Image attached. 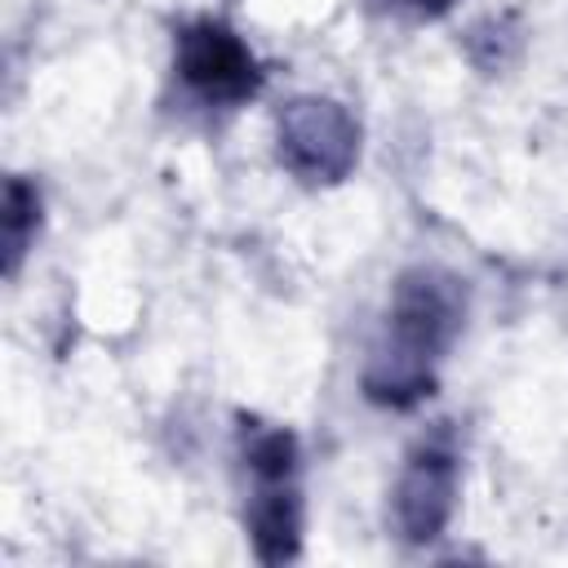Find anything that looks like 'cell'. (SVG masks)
Masks as SVG:
<instances>
[{"label":"cell","instance_id":"5b68a950","mask_svg":"<svg viewBox=\"0 0 568 568\" xmlns=\"http://www.w3.org/2000/svg\"><path fill=\"white\" fill-rule=\"evenodd\" d=\"M173 71L204 106H240L253 102L266 84L257 53L244 44L235 27L222 18L182 22L173 36Z\"/></svg>","mask_w":568,"mask_h":568},{"label":"cell","instance_id":"277c9868","mask_svg":"<svg viewBox=\"0 0 568 568\" xmlns=\"http://www.w3.org/2000/svg\"><path fill=\"white\" fill-rule=\"evenodd\" d=\"M359 142L364 129L337 98L297 93L275 111V160L293 182L311 191L346 182L359 164Z\"/></svg>","mask_w":568,"mask_h":568},{"label":"cell","instance_id":"7a4b0ae2","mask_svg":"<svg viewBox=\"0 0 568 568\" xmlns=\"http://www.w3.org/2000/svg\"><path fill=\"white\" fill-rule=\"evenodd\" d=\"M235 462L244 475V532L262 564L302 555V457L297 435L253 413L235 417Z\"/></svg>","mask_w":568,"mask_h":568},{"label":"cell","instance_id":"6da1fadb","mask_svg":"<svg viewBox=\"0 0 568 568\" xmlns=\"http://www.w3.org/2000/svg\"><path fill=\"white\" fill-rule=\"evenodd\" d=\"M466 280L448 266L422 262L395 275L377 337L359 368V390L368 404L408 413L439 386V364L466 328Z\"/></svg>","mask_w":568,"mask_h":568},{"label":"cell","instance_id":"ba28073f","mask_svg":"<svg viewBox=\"0 0 568 568\" xmlns=\"http://www.w3.org/2000/svg\"><path fill=\"white\" fill-rule=\"evenodd\" d=\"M373 4L386 9V13H404V18H413V22H435V18L453 13L457 0H373Z\"/></svg>","mask_w":568,"mask_h":568},{"label":"cell","instance_id":"8992f818","mask_svg":"<svg viewBox=\"0 0 568 568\" xmlns=\"http://www.w3.org/2000/svg\"><path fill=\"white\" fill-rule=\"evenodd\" d=\"M0 248H4V275L13 280L22 271V257L31 253L36 235H40V217H44V200L40 186L22 173H13L4 182V204H0Z\"/></svg>","mask_w":568,"mask_h":568},{"label":"cell","instance_id":"52a82bcc","mask_svg":"<svg viewBox=\"0 0 568 568\" xmlns=\"http://www.w3.org/2000/svg\"><path fill=\"white\" fill-rule=\"evenodd\" d=\"M462 44H466V58H470L484 75H493V71H501V67L515 62V53H519V44H524V31H519V22H515L510 13H493V18L475 22Z\"/></svg>","mask_w":568,"mask_h":568},{"label":"cell","instance_id":"3957f363","mask_svg":"<svg viewBox=\"0 0 568 568\" xmlns=\"http://www.w3.org/2000/svg\"><path fill=\"white\" fill-rule=\"evenodd\" d=\"M462 493V444L453 422H435L413 439L390 484L386 524L408 546H430L448 532Z\"/></svg>","mask_w":568,"mask_h":568}]
</instances>
